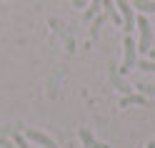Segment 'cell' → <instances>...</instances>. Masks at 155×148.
Segmentation results:
<instances>
[{
	"instance_id": "obj_1",
	"label": "cell",
	"mask_w": 155,
	"mask_h": 148,
	"mask_svg": "<svg viewBox=\"0 0 155 148\" xmlns=\"http://www.w3.org/2000/svg\"><path fill=\"white\" fill-rule=\"evenodd\" d=\"M135 50H138V45H135L133 38H125V43H123V65L118 68V73H130L135 63H138V55H135Z\"/></svg>"
},
{
	"instance_id": "obj_2",
	"label": "cell",
	"mask_w": 155,
	"mask_h": 148,
	"mask_svg": "<svg viewBox=\"0 0 155 148\" xmlns=\"http://www.w3.org/2000/svg\"><path fill=\"white\" fill-rule=\"evenodd\" d=\"M135 28H140V40H138V50L145 55L150 50V23L148 18H145V13H140L138 18H135Z\"/></svg>"
},
{
	"instance_id": "obj_3",
	"label": "cell",
	"mask_w": 155,
	"mask_h": 148,
	"mask_svg": "<svg viewBox=\"0 0 155 148\" xmlns=\"http://www.w3.org/2000/svg\"><path fill=\"white\" fill-rule=\"evenodd\" d=\"M115 8L120 10V18H123V30L130 33L135 28V13H133V5L125 3V0H115Z\"/></svg>"
},
{
	"instance_id": "obj_4",
	"label": "cell",
	"mask_w": 155,
	"mask_h": 148,
	"mask_svg": "<svg viewBox=\"0 0 155 148\" xmlns=\"http://www.w3.org/2000/svg\"><path fill=\"white\" fill-rule=\"evenodd\" d=\"M23 136L28 138V141H33V143H38V146H43V148H58V143L53 141L50 136H45V133H40V131H35V128H23Z\"/></svg>"
},
{
	"instance_id": "obj_5",
	"label": "cell",
	"mask_w": 155,
	"mask_h": 148,
	"mask_svg": "<svg viewBox=\"0 0 155 148\" xmlns=\"http://www.w3.org/2000/svg\"><path fill=\"white\" fill-rule=\"evenodd\" d=\"M50 25H53V30L58 33V35H60L63 38V40H65V48H68V53H73L75 50V40H73V38H70V33H68V28L60 23V20H50Z\"/></svg>"
},
{
	"instance_id": "obj_6",
	"label": "cell",
	"mask_w": 155,
	"mask_h": 148,
	"mask_svg": "<svg viewBox=\"0 0 155 148\" xmlns=\"http://www.w3.org/2000/svg\"><path fill=\"white\" fill-rule=\"evenodd\" d=\"M128 105H148V98L143 93H125L120 101V108H128Z\"/></svg>"
},
{
	"instance_id": "obj_7",
	"label": "cell",
	"mask_w": 155,
	"mask_h": 148,
	"mask_svg": "<svg viewBox=\"0 0 155 148\" xmlns=\"http://www.w3.org/2000/svg\"><path fill=\"white\" fill-rule=\"evenodd\" d=\"M103 8H105V18H110L115 25H123V18H120V10L115 8V0H103Z\"/></svg>"
},
{
	"instance_id": "obj_8",
	"label": "cell",
	"mask_w": 155,
	"mask_h": 148,
	"mask_svg": "<svg viewBox=\"0 0 155 148\" xmlns=\"http://www.w3.org/2000/svg\"><path fill=\"white\" fill-rule=\"evenodd\" d=\"M110 83H113L115 88H118L120 93H130V91H133V88H130V85H128V83H125L123 78H120V73H118V68H115V65H110Z\"/></svg>"
},
{
	"instance_id": "obj_9",
	"label": "cell",
	"mask_w": 155,
	"mask_h": 148,
	"mask_svg": "<svg viewBox=\"0 0 155 148\" xmlns=\"http://www.w3.org/2000/svg\"><path fill=\"white\" fill-rule=\"evenodd\" d=\"M80 141L85 143V148H110L108 143H100V141H95L93 133L88 131V128H80Z\"/></svg>"
},
{
	"instance_id": "obj_10",
	"label": "cell",
	"mask_w": 155,
	"mask_h": 148,
	"mask_svg": "<svg viewBox=\"0 0 155 148\" xmlns=\"http://www.w3.org/2000/svg\"><path fill=\"white\" fill-rule=\"evenodd\" d=\"M133 8H138L140 13H155V0H135Z\"/></svg>"
},
{
	"instance_id": "obj_11",
	"label": "cell",
	"mask_w": 155,
	"mask_h": 148,
	"mask_svg": "<svg viewBox=\"0 0 155 148\" xmlns=\"http://www.w3.org/2000/svg\"><path fill=\"white\" fill-rule=\"evenodd\" d=\"M100 5H103V0H90V5H88V10L83 13V18H88V20H93V18L100 13Z\"/></svg>"
},
{
	"instance_id": "obj_12",
	"label": "cell",
	"mask_w": 155,
	"mask_h": 148,
	"mask_svg": "<svg viewBox=\"0 0 155 148\" xmlns=\"http://www.w3.org/2000/svg\"><path fill=\"white\" fill-rule=\"evenodd\" d=\"M103 23H105V15H100V13H98V15L93 18V28H90V38H93V40L100 35V28H103Z\"/></svg>"
},
{
	"instance_id": "obj_13",
	"label": "cell",
	"mask_w": 155,
	"mask_h": 148,
	"mask_svg": "<svg viewBox=\"0 0 155 148\" xmlns=\"http://www.w3.org/2000/svg\"><path fill=\"white\" fill-rule=\"evenodd\" d=\"M10 141H13L18 148H30V143H28V138H25L23 133H13V138H10Z\"/></svg>"
},
{
	"instance_id": "obj_14",
	"label": "cell",
	"mask_w": 155,
	"mask_h": 148,
	"mask_svg": "<svg viewBox=\"0 0 155 148\" xmlns=\"http://www.w3.org/2000/svg\"><path fill=\"white\" fill-rule=\"evenodd\" d=\"M135 88H138V93H143L145 98L155 95V85H150V83H140V85H135Z\"/></svg>"
},
{
	"instance_id": "obj_15",
	"label": "cell",
	"mask_w": 155,
	"mask_h": 148,
	"mask_svg": "<svg viewBox=\"0 0 155 148\" xmlns=\"http://www.w3.org/2000/svg\"><path fill=\"white\" fill-rule=\"evenodd\" d=\"M138 68H143V71H150V73H155V60H148V58H140L138 63H135Z\"/></svg>"
},
{
	"instance_id": "obj_16",
	"label": "cell",
	"mask_w": 155,
	"mask_h": 148,
	"mask_svg": "<svg viewBox=\"0 0 155 148\" xmlns=\"http://www.w3.org/2000/svg\"><path fill=\"white\" fill-rule=\"evenodd\" d=\"M0 148H18V146L10 141V138H0Z\"/></svg>"
},
{
	"instance_id": "obj_17",
	"label": "cell",
	"mask_w": 155,
	"mask_h": 148,
	"mask_svg": "<svg viewBox=\"0 0 155 148\" xmlns=\"http://www.w3.org/2000/svg\"><path fill=\"white\" fill-rule=\"evenodd\" d=\"M88 5V0H73V8H85Z\"/></svg>"
},
{
	"instance_id": "obj_18",
	"label": "cell",
	"mask_w": 155,
	"mask_h": 148,
	"mask_svg": "<svg viewBox=\"0 0 155 148\" xmlns=\"http://www.w3.org/2000/svg\"><path fill=\"white\" fill-rule=\"evenodd\" d=\"M145 148H155V138H153V141H150L148 146H145Z\"/></svg>"
},
{
	"instance_id": "obj_19",
	"label": "cell",
	"mask_w": 155,
	"mask_h": 148,
	"mask_svg": "<svg viewBox=\"0 0 155 148\" xmlns=\"http://www.w3.org/2000/svg\"><path fill=\"white\" fill-rule=\"evenodd\" d=\"M153 58H155V50H153Z\"/></svg>"
}]
</instances>
